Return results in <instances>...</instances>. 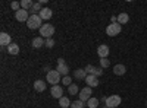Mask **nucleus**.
<instances>
[{"label": "nucleus", "instance_id": "f257e3e1", "mask_svg": "<svg viewBox=\"0 0 147 108\" xmlns=\"http://www.w3.org/2000/svg\"><path fill=\"white\" fill-rule=\"evenodd\" d=\"M43 19L37 15V13H32L31 16H30V19L27 21V27L30 28V29H40L41 27H43Z\"/></svg>", "mask_w": 147, "mask_h": 108}, {"label": "nucleus", "instance_id": "f03ea898", "mask_svg": "<svg viewBox=\"0 0 147 108\" xmlns=\"http://www.w3.org/2000/svg\"><path fill=\"white\" fill-rule=\"evenodd\" d=\"M53 34H55V27L52 25V23H44V25L40 28V35H43L46 40L52 38Z\"/></svg>", "mask_w": 147, "mask_h": 108}, {"label": "nucleus", "instance_id": "7ed1b4c3", "mask_svg": "<svg viewBox=\"0 0 147 108\" xmlns=\"http://www.w3.org/2000/svg\"><path fill=\"white\" fill-rule=\"evenodd\" d=\"M122 31V25L121 23H110V25H107L106 28V34L109 35V37H115V35H119Z\"/></svg>", "mask_w": 147, "mask_h": 108}, {"label": "nucleus", "instance_id": "20e7f679", "mask_svg": "<svg viewBox=\"0 0 147 108\" xmlns=\"http://www.w3.org/2000/svg\"><path fill=\"white\" fill-rule=\"evenodd\" d=\"M46 80L50 83L52 86H55V85H57V83L60 82V73L57 70H50L47 73V78H46Z\"/></svg>", "mask_w": 147, "mask_h": 108}, {"label": "nucleus", "instance_id": "39448f33", "mask_svg": "<svg viewBox=\"0 0 147 108\" xmlns=\"http://www.w3.org/2000/svg\"><path fill=\"white\" fill-rule=\"evenodd\" d=\"M121 97L119 95H112V97H107L106 99V107L107 108H116L118 105H121Z\"/></svg>", "mask_w": 147, "mask_h": 108}, {"label": "nucleus", "instance_id": "423d86ee", "mask_svg": "<svg viewBox=\"0 0 147 108\" xmlns=\"http://www.w3.org/2000/svg\"><path fill=\"white\" fill-rule=\"evenodd\" d=\"M15 18L19 22H27L30 19V13H28V10H25V9H19L18 12H15Z\"/></svg>", "mask_w": 147, "mask_h": 108}, {"label": "nucleus", "instance_id": "0eeeda50", "mask_svg": "<svg viewBox=\"0 0 147 108\" xmlns=\"http://www.w3.org/2000/svg\"><path fill=\"white\" fill-rule=\"evenodd\" d=\"M91 88H84V89H81L80 91V101H82V102H87L90 98H91Z\"/></svg>", "mask_w": 147, "mask_h": 108}, {"label": "nucleus", "instance_id": "6e6552de", "mask_svg": "<svg viewBox=\"0 0 147 108\" xmlns=\"http://www.w3.org/2000/svg\"><path fill=\"white\" fill-rule=\"evenodd\" d=\"M85 83H87V86L88 88H96V86H99V79H97V76L94 75H88L87 78H85Z\"/></svg>", "mask_w": 147, "mask_h": 108}, {"label": "nucleus", "instance_id": "1a4fd4ad", "mask_svg": "<svg viewBox=\"0 0 147 108\" xmlns=\"http://www.w3.org/2000/svg\"><path fill=\"white\" fill-rule=\"evenodd\" d=\"M50 93H52V97L53 98H57V99H60L63 97V89H62V86L60 85H55V86H52V89H50Z\"/></svg>", "mask_w": 147, "mask_h": 108}, {"label": "nucleus", "instance_id": "9d476101", "mask_svg": "<svg viewBox=\"0 0 147 108\" xmlns=\"http://www.w3.org/2000/svg\"><path fill=\"white\" fill-rule=\"evenodd\" d=\"M12 44V38H10V35L7 32H2L0 34V45H3V47H7Z\"/></svg>", "mask_w": 147, "mask_h": 108}, {"label": "nucleus", "instance_id": "9b49d317", "mask_svg": "<svg viewBox=\"0 0 147 108\" xmlns=\"http://www.w3.org/2000/svg\"><path fill=\"white\" fill-rule=\"evenodd\" d=\"M52 15H53V12H52V9H49V7H43V9L40 10V13H38V16H40L43 21L50 19Z\"/></svg>", "mask_w": 147, "mask_h": 108}, {"label": "nucleus", "instance_id": "f8f14e48", "mask_svg": "<svg viewBox=\"0 0 147 108\" xmlns=\"http://www.w3.org/2000/svg\"><path fill=\"white\" fill-rule=\"evenodd\" d=\"M97 54H99L100 58H106L109 56V47L106 44H102L99 48H97Z\"/></svg>", "mask_w": 147, "mask_h": 108}, {"label": "nucleus", "instance_id": "ddd939ff", "mask_svg": "<svg viewBox=\"0 0 147 108\" xmlns=\"http://www.w3.org/2000/svg\"><path fill=\"white\" fill-rule=\"evenodd\" d=\"M31 45H32V48H41L43 45H46V41H44L43 37H35V38L32 40Z\"/></svg>", "mask_w": 147, "mask_h": 108}, {"label": "nucleus", "instance_id": "4468645a", "mask_svg": "<svg viewBox=\"0 0 147 108\" xmlns=\"http://www.w3.org/2000/svg\"><path fill=\"white\" fill-rule=\"evenodd\" d=\"M34 89L37 91V92H44L46 91V82L44 80H35L34 82Z\"/></svg>", "mask_w": 147, "mask_h": 108}, {"label": "nucleus", "instance_id": "2eb2a0df", "mask_svg": "<svg viewBox=\"0 0 147 108\" xmlns=\"http://www.w3.org/2000/svg\"><path fill=\"white\" fill-rule=\"evenodd\" d=\"M125 72H127V67L124 64H115L113 67V73L116 76H122V75H125Z\"/></svg>", "mask_w": 147, "mask_h": 108}, {"label": "nucleus", "instance_id": "dca6fc26", "mask_svg": "<svg viewBox=\"0 0 147 108\" xmlns=\"http://www.w3.org/2000/svg\"><path fill=\"white\" fill-rule=\"evenodd\" d=\"M74 76H75L77 79H84L87 78V72H85V69H77V70H74Z\"/></svg>", "mask_w": 147, "mask_h": 108}, {"label": "nucleus", "instance_id": "f3484780", "mask_svg": "<svg viewBox=\"0 0 147 108\" xmlns=\"http://www.w3.org/2000/svg\"><path fill=\"white\" fill-rule=\"evenodd\" d=\"M7 53L12 54V56H16L19 53V45L15 44V42H12L10 45H7Z\"/></svg>", "mask_w": 147, "mask_h": 108}, {"label": "nucleus", "instance_id": "a211bd4d", "mask_svg": "<svg viewBox=\"0 0 147 108\" xmlns=\"http://www.w3.org/2000/svg\"><path fill=\"white\" fill-rule=\"evenodd\" d=\"M128 21H129V16H128V13H125V12H122V13L118 15V23H121V25L128 23Z\"/></svg>", "mask_w": 147, "mask_h": 108}, {"label": "nucleus", "instance_id": "6ab92c4d", "mask_svg": "<svg viewBox=\"0 0 147 108\" xmlns=\"http://www.w3.org/2000/svg\"><path fill=\"white\" fill-rule=\"evenodd\" d=\"M56 70L60 73V76H68L69 67H68V64H60V66H57V69H56Z\"/></svg>", "mask_w": 147, "mask_h": 108}, {"label": "nucleus", "instance_id": "aec40b11", "mask_svg": "<svg viewBox=\"0 0 147 108\" xmlns=\"http://www.w3.org/2000/svg\"><path fill=\"white\" fill-rule=\"evenodd\" d=\"M71 104L72 102L68 99V97H62V98L59 99V105L62 107V108H68V107H71Z\"/></svg>", "mask_w": 147, "mask_h": 108}, {"label": "nucleus", "instance_id": "412c9836", "mask_svg": "<svg viewBox=\"0 0 147 108\" xmlns=\"http://www.w3.org/2000/svg\"><path fill=\"white\" fill-rule=\"evenodd\" d=\"M32 2L31 0H21V9H25V10H28V9H31L32 7Z\"/></svg>", "mask_w": 147, "mask_h": 108}, {"label": "nucleus", "instance_id": "4be33fe9", "mask_svg": "<svg viewBox=\"0 0 147 108\" xmlns=\"http://www.w3.org/2000/svg\"><path fill=\"white\" fill-rule=\"evenodd\" d=\"M87 107L88 108H97V107H99V99H97V98H90L87 101Z\"/></svg>", "mask_w": 147, "mask_h": 108}, {"label": "nucleus", "instance_id": "5701e85b", "mask_svg": "<svg viewBox=\"0 0 147 108\" xmlns=\"http://www.w3.org/2000/svg\"><path fill=\"white\" fill-rule=\"evenodd\" d=\"M68 92H69L71 95H78V93H80V89H78V86L75 85V83H72L71 86H68Z\"/></svg>", "mask_w": 147, "mask_h": 108}, {"label": "nucleus", "instance_id": "b1692460", "mask_svg": "<svg viewBox=\"0 0 147 108\" xmlns=\"http://www.w3.org/2000/svg\"><path fill=\"white\" fill-rule=\"evenodd\" d=\"M110 66V62L107 58H100V67L102 69H106V67H109Z\"/></svg>", "mask_w": 147, "mask_h": 108}, {"label": "nucleus", "instance_id": "393cba45", "mask_svg": "<svg viewBox=\"0 0 147 108\" xmlns=\"http://www.w3.org/2000/svg\"><path fill=\"white\" fill-rule=\"evenodd\" d=\"M82 107H84V102L80 101V99H78V101H74V102L71 104V108H82Z\"/></svg>", "mask_w": 147, "mask_h": 108}, {"label": "nucleus", "instance_id": "a878e982", "mask_svg": "<svg viewBox=\"0 0 147 108\" xmlns=\"http://www.w3.org/2000/svg\"><path fill=\"white\" fill-rule=\"evenodd\" d=\"M96 69H97V67H94V66H91V64L85 66V72H87V75H94Z\"/></svg>", "mask_w": 147, "mask_h": 108}, {"label": "nucleus", "instance_id": "bb28decb", "mask_svg": "<svg viewBox=\"0 0 147 108\" xmlns=\"http://www.w3.org/2000/svg\"><path fill=\"white\" fill-rule=\"evenodd\" d=\"M43 7H41V5H40V2H37V3H34L32 5V7H31V12H38L40 13V10H41Z\"/></svg>", "mask_w": 147, "mask_h": 108}, {"label": "nucleus", "instance_id": "cd10ccee", "mask_svg": "<svg viewBox=\"0 0 147 108\" xmlns=\"http://www.w3.org/2000/svg\"><path fill=\"white\" fill-rule=\"evenodd\" d=\"M62 83H63V85H66V86H71V85H72V79H71V76H63Z\"/></svg>", "mask_w": 147, "mask_h": 108}, {"label": "nucleus", "instance_id": "c85d7f7f", "mask_svg": "<svg viewBox=\"0 0 147 108\" xmlns=\"http://www.w3.org/2000/svg\"><path fill=\"white\" fill-rule=\"evenodd\" d=\"M10 7L13 9L15 12H18V10L21 9V3H19V2H12V3H10Z\"/></svg>", "mask_w": 147, "mask_h": 108}, {"label": "nucleus", "instance_id": "c756f323", "mask_svg": "<svg viewBox=\"0 0 147 108\" xmlns=\"http://www.w3.org/2000/svg\"><path fill=\"white\" fill-rule=\"evenodd\" d=\"M53 45H55V40L53 38H47L46 40V47H47V48H52Z\"/></svg>", "mask_w": 147, "mask_h": 108}, {"label": "nucleus", "instance_id": "7c9ffc66", "mask_svg": "<svg viewBox=\"0 0 147 108\" xmlns=\"http://www.w3.org/2000/svg\"><path fill=\"white\" fill-rule=\"evenodd\" d=\"M60 64H66L65 63V58H57V66H60Z\"/></svg>", "mask_w": 147, "mask_h": 108}, {"label": "nucleus", "instance_id": "2f4dec72", "mask_svg": "<svg viewBox=\"0 0 147 108\" xmlns=\"http://www.w3.org/2000/svg\"><path fill=\"white\" fill-rule=\"evenodd\" d=\"M100 108H107V107H106V105H105V107H100Z\"/></svg>", "mask_w": 147, "mask_h": 108}, {"label": "nucleus", "instance_id": "473e14b6", "mask_svg": "<svg viewBox=\"0 0 147 108\" xmlns=\"http://www.w3.org/2000/svg\"><path fill=\"white\" fill-rule=\"evenodd\" d=\"M146 104H147V102H146Z\"/></svg>", "mask_w": 147, "mask_h": 108}]
</instances>
